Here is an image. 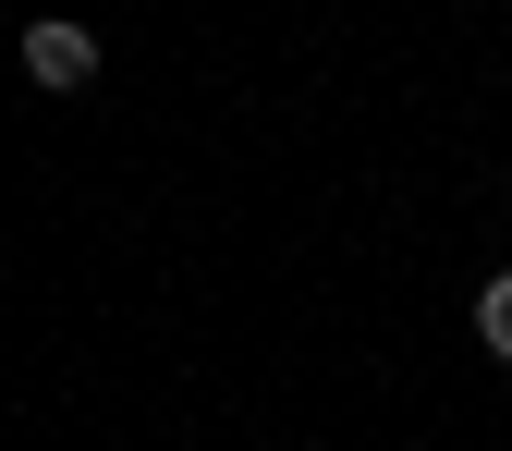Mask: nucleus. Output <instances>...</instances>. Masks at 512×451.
Returning a JSON list of instances; mask_svg holds the SVG:
<instances>
[{
  "instance_id": "nucleus-1",
  "label": "nucleus",
  "mask_w": 512,
  "mask_h": 451,
  "mask_svg": "<svg viewBox=\"0 0 512 451\" xmlns=\"http://www.w3.org/2000/svg\"><path fill=\"white\" fill-rule=\"evenodd\" d=\"M25 74H37L49 98H74V86L98 74V37H86V25H61V13H37V25H25Z\"/></svg>"
},
{
  "instance_id": "nucleus-2",
  "label": "nucleus",
  "mask_w": 512,
  "mask_h": 451,
  "mask_svg": "<svg viewBox=\"0 0 512 451\" xmlns=\"http://www.w3.org/2000/svg\"><path fill=\"white\" fill-rule=\"evenodd\" d=\"M476 342H488V354H500V366H512V269H500V281H488V293H476Z\"/></svg>"
}]
</instances>
